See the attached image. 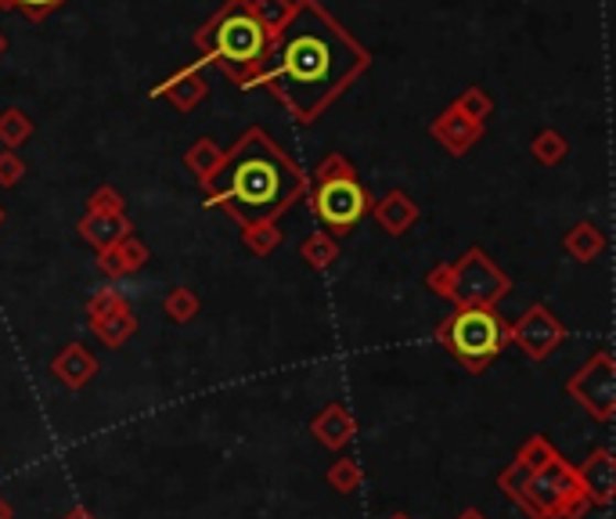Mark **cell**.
<instances>
[{
  "label": "cell",
  "mask_w": 616,
  "mask_h": 519,
  "mask_svg": "<svg viewBox=\"0 0 616 519\" xmlns=\"http://www.w3.org/2000/svg\"><path fill=\"white\" fill-rule=\"evenodd\" d=\"M213 198L227 206L235 220L249 224H271L292 198L303 192V177L285 155L274 149V141H267L260 130L238 144V149L213 170L209 177Z\"/></svg>",
  "instance_id": "6da1fadb"
},
{
  "label": "cell",
  "mask_w": 616,
  "mask_h": 519,
  "mask_svg": "<svg viewBox=\"0 0 616 519\" xmlns=\"http://www.w3.org/2000/svg\"><path fill=\"white\" fill-rule=\"evenodd\" d=\"M217 47H220V55L227 62H252V58H260V51H263V25L252 19V15H231V19H224L220 25V33H217Z\"/></svg>",
  "instance_id": "30bf717a"
},
{
  "label": "cell",
  "mask_w": 616,
  "mask_h": 519,
  "mask_svg": "<svg viewBox=\"0 0 616 519\" xmlns=\"http://www.w3.org/2000/svg\"><path fill=\"white\" fill-rule=\"evenodd\" d=\"M0 519H15V509H11L4 498H0Z\"/></svg>",
  "instance_id": "7402d4cb"
},
{
  "label": "cell",
  "mask_w": 616,
  "mask_h": 519,
  "mask_svg": "<svg viewBox=\"0 0 616 519\" xmlns=\"http://www.w3.org/2000/svg\"><path fill=\"white\" fill-rule=\"evenodd\" d=\"M51 376H55L65 390L79 393L94 376H98V361L87 354V346L69 343V346H62L55 354V361H51Z\"/></svg>",
  "instance_id": "8fae6325"
},
{
  "label": "cell",
  "mask_w": 616,
  "mask_h": 519,
  "mask_svg": "<svg viewBox=\"0 0 616 519\" xmlns=\"http://www.w3.org/2000/svg\"><path fill=\"white\" fill-rule=\"evenodd\" d=\"M90 328H94V336H98L105 346H112V350H119L133 332H138V322H133V314L127 307H116L112 311H105L98 317H90Z\"/></svg>",
  "instance_id": "4fadbf2b"
},
{
  "label": "cell",
  "mask_w": 616,
  "mask_h": 519,
  "mask_svg": "<svg viewBox=\"0 0 616 519\" xmlns=\"http://www.w3.org/2000/svg\"><path fill=\"white\" fill-rule=\"evenodd\" d=\"M84 228H87V238H90V242H98V246H109L112 238H116L119 231H123V224H116V220H105V217H98V220H87Z\"/></svg>",
  "instance_id": "e0dca14e"
},
{
  "label": "cell",
  "mask_w": 616,
  "mask_h": 519,
  "mask_svg": "<svg viewBox=\"0 0 616 519\" xmlns=\"http://www.w3.org/2000/svg\"><path fill=\"white\" fill-rule=\"evenodd\" d=\"M573 249H577L581 252V257H592V252L598 249V238H595V231L592 228H581V235L577 238H573V242H570Z\"/></svg>",
  "instance_id": "d6986e66"
},
{
  "label": "cell",
  "mask_w": 616,
  "mask_h": 519,
  "mask_svg": "<svg viewBox=\"0 0 616 519\" xmlns=\"http://www.w3.org/2000/svg\"><path fill=\"white\" fill-rule=\"evenodd\" d=\"M325 484L336 490V495H354V490L365 484V473H360L357 458H336V462L328 465Z\"/></svg>",
  "instance_id": "5bb4252c"
},
{
  "label": "cell",
  "mask_w": 616,
  "mask_h": 519,
  "mask_svg": "<svg viewBox=\"0 0 616 519\" xmlns=\"http://www.w3.org/2000/svg\"><path fill=\"white\" fill-rule=\"evenodd\" d=\"M354 69H360V55L332 25L317 19L296 22L285 44V76L292 84V105L303 116L317 112V105L336 95Z\"/></svg>",
  "instance_id": "3957f363"
},
{
  "label": "cell",
  "mask_w": 616,
  "mask_h": 519,
  "mask_svg": "<svg viewBox=\"0 0 616 519\" xmlns=\"http://www.w3.org/2000/svg\"><path fill=\"white\" fill-rule=\"evenodd\" d=\"M379 220H382L393 235H400V231H404L408 224L414 220V209L408 206L404 195H390V198H386V203L379 206Z\"/></svg>",
  "instance_id": "9a60e30c"
},
{
  "label": "cell",
  "mask_w": 616,
  "mask_h": 519,
  "mask_svg": "<svg viewBox=\"0 0 616 519\" xmlns=\"http://www.w3.org/2000/svg\"><path fill=\"white\" fill-rule=\"evenodd\" d=\"M444 289L462 303V307H487L490 311V303L501 300L508 292V282L484 257H479V252H468L465 263L451 274V282ZM444 289H436V292H444Z\"/></svg>",
  "instance_id": "52a82bcc"
},
{
  "label": "cell",
  "mask_w": 616,
  "mask_h": 519,
  "mask_svg": "<svg viewBox=\"0 0 616 519\" xmlns=\"http://www.w3.org/2000/svg\"><path fill=\"white\" fill-rule=\"evenodd\" d=\"M306 257H311L317 268H325V263H332V246L325 242V238H314V242L306 246Z\"/></svg>",
  "instance_id": "ac0fdd59"
},
{
  "label": "cell",
  "mask_w": 616,
  "mask_h": 519,
  "mask_svg": "<svg viewBox=\"0 0 616 519\" xmlns=\"http://www.w3.org/2000/svg\"><path fill=\"white\" fill-rule=\"evenodd\" d=\"M458 519H487V516H484V512H479V509H465V512H462Z\"/></svg>",
  "instance_id": "603a6c76"
},
{
  "label": "cell",
  "mask_w": 616,
  "mask_h": 519,
  "mask_svg": "<svg viewBox=\"0 0 616 519\" xmlns=\"http://www.w3.org/2000/svg\"><path fill=\"white\" fill-rule=\"evenodd\" d=\"M440 339L468 371H484L505 350L508 328L487 307H462L440 328Z\"/></svg>",
  "instance_id": "277c9868"
},
{
  "label": "cell",
  "mask_w": 616,
  "mask_h": 519,
  "mask_svg": "<svg viewBox=\"0 0 616 519\" xmlns=\"http://www.w3.org/2000/svg\"><path fill=\"white\" fill-rule=\"evenodd\" d=\"M390 519H411V516H408V512H393Z\"/></svg>",
  "instance_id": "d4e9b609"
},
{
  "label": "cell",
  "mask_w": 616,
  "mask_h": 519,
  "mask_svg": "<svg viewBox=\"0 0 616 519\" xmlns=\"http://www.w3.org/2000/svg\"><path fill=\"white\" fill-rule=\"evenodd\" d=\"M314 209L317 217L336 231H350L354 224L368 213V195L365 188L350 177V170H321V184L314 195Z\"/></svg>",
  "instance_id": "8992f818"
},
{
  "label": "cell",
  "mask_w": 616,
  "mask_h": 519,
  "mask_svg": "<svg viewBox=\"0 0 616 519\" xmlns=\"http://www.w3.org/2000/svg\"><path fill=\"white\" fill-rule=\"evenodd\" d=\"M249 238H252V246H257V249H267V246L278 242V231L267 228V224H257V231H249Z\"/></svg>",
  "instance_id": "ffe728a7"
},
{
  "label": "cell",
  "mask_w": 616,
  "mask_h": 519,
  "mask_svg": "<svg viewBox=\"0 0 616 519\" xmlns=\"http://www.w3.org/2000/svg\"><path fill=\"white\" fill-rule=\"evenodd\" d=\"M566 397H573L595 422H613L616 415V365L609 350H598L566 379Z\"/></svg>",
  "instance_id": "5b68a950"
},
{
  "label": "cell",
  "mask_w": 616,
  "mask_h": 519,
  "mask_svg": "<svg viewBox=\"0 0 616 519\" xmlns=\"http://www.w3.org/2000/svg\"><path fill=\"white\" fill-rule=\"evenodd\" d=\"M25 4H33V8H44V4H51V0H25Z\"/></svg>",
  "instance_id": "cb8c5ba5"
},
{
  "label": "cell",
  "mask_w": 616,
  "mask_h": 519,
  "mask_svg": "<svg viewBox=\"0 0 616 519\" xmlns=\"http://www.w3.org/2000/svg\"><path fill=\"white\" fill-rule=\"evenodd\" d=\"M311 433H314V441L321 447L343 451L346 444L354 441L357 422H354L350 411H346V404H328V408H321L317 415L311 419Z\"/></svg>",
  "instance_id": "7c38bea8"
},
{
  "label": "cell",
  "mask_w": 616,
  "mask_h": 519,
  "mask_svg": "<svg viewBox=\"0 0 616 519\" xmlns=\"http://www.w3.org/2000/svg\"><path fill=\"white\" fill-rule=\"evenodd\" d=\"M562 336H566V332H562L559 317H552L544 307L527 311L512 328H508V339H512L530 361H544V357L562 343Z\"/></svg>",
  "instance_id": "ba28073f"
},
{
  "label": "cell",
  "mask_w": 616,
  "mask_h": 519,
  "mask_svg": "<svg viewBox=\"0 0 616 519\" xmlns=\"http://www.w3.org/2000/svg\"><path fill=\"white\" fill-rule=\"evenodd\" d=\"M573 473H577V484L584 490L587 505H595V509H606L613 505L616 495V462H613V451L609 447H598L592 451L581 465H573Z\"/></svg>",
  "instance_id": "9c48e42d"
},
{
  "label": "cell",
  "mask_w": 616,
  "mask_h": 519,
  "mask_svg": "<svg viewBox=\"0 0 616 519\" xmlns=\"http://www.w3.org/2000/svg\"><path fill=\"white\" fill-rule=\"evenodd\" d=\"M195 311H198V303H195L192 292H184V289L173 292V296L166 300V314L173 317V322H192Z\"/></svg>",
  "instance_id": "2e32d148"
},
{
  "label": "cell",
  "mask_w": 616,
  "mask_h": 519,
  "mask_svg": "<svg viewBox=\"0 0 616 519\" xmlns=\"http://www.w3.org/2000/svg\"><path fill=\"white\" fill-rule=\"evenodd\" d=\"M498 487L530 519H581L592 509L577 484L573 465L562 458L541 433H533L530 441L516 451V458L508 462V469L498 476Z\"/></svg>",
  "instance_id": "7a4b0ae2"
},
{
  "label": "cell",
  "mask_w": 616,
  "mask_h": 519,
  "mask_svg": "<svg viewBox=\"0 0 616 519\" xmlns=\"http://www.w3.org/2000/svg\"><path fill=\"white\" fill-rule=\"evenodd\" d=\"M62 519H98V516H94L90 509H84V505H73V509L65 512Z\"/></svg>",
  "instance_id": "44dd1931"
}]
</instances>
